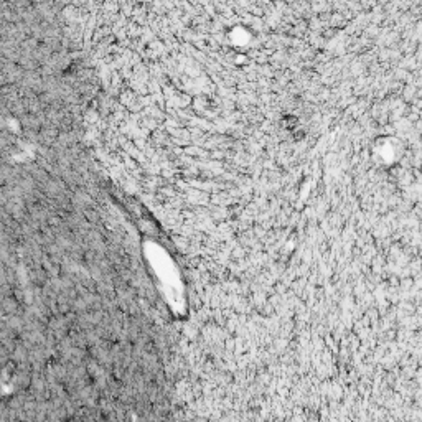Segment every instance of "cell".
I'll list each match as a JSON object with an SVG mask.
<instances>
[{
  "instance_id": "1",
  "label": "cell",
  "mask_w": 422,
  "mask_h": 422,
  "mask_svg": "<svg viewBox=\"0 0 422 422\" xmlns=\"http://www.w3.org/2000/svg\"><path fill=\"white\" fill-rule=\"evenodd\" d=\"M401 152H403V147H401L397 139L392 137H383L381 139V144L375 145L376 161H379L383 165L395 163L401 157Z\"/></svg>"
}]
</instances>
